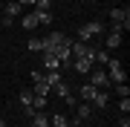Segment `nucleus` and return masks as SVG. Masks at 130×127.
<instances>
[{
    "label": "nucleus",
    "mask_w": 130,
    "mask_h": 127,
    "mask_svg": "<svg viewBox=\"0 0 130 127\" xmlns=\"http://www.w3.org/2000/svg\"><path fill=\"white\" fill-rule=\"evenodd\" d=\"M43 52H52L61 61V66H64V64L72 61V41L64 32H52L49 38H43Z\"/></svg>",
    "instance_id": "obj_1"
},
{
    "label": "nucleus",
    "mask_w": 130,
    "mask_h": 127,
    "mask_svg": "<svg viewBox=\"0 0 130 127\" xmlns=\"http://www.w3.org/2000/svg\"><path fill=\"white\" fill-rule=\"evenodd\" d=\"M93 64H95V46H90L87 55H75L72 61H70V66H72L75 72H81V75H87V72L93 69Z\"/></svg>",
    "instance_id": "obj_2"
},
{
    "label": "nucleus",
    "mask_w": 130,
    "mask_h": 127,
    "mask_svg": "<svg viewBox=\"0 0 130 127\" xmlns=\"http://www.w3.org/2000/svg\"><path fill=\"white\" fill-rule=\"evenodd\" d=\"M107 78H110V84H127V72L121 66V61H116V58L107 61Z\"/></svg>",
    "instance_id": "obj_3"
},
{
    "label": "nucleus",
    "mask_w": 130,
    "mask_h": 127,
    "mask_svg": "<svg viewBox=\"0 0 130 127\" xmlns=\"http://www.w3.org/2000/svg\"><path fill=\"white\" fill-rule=\"evenodd\" d=\"M101 32H104V23H101V20H90V23H84L78 29V41L87 43V41H93L95 35H101Z\"/></svg>",
    "instance_id": "obj_4"
},
{
    "label": "nucleus",
    "mask_w": 130,
    "mask_h": 127,
    "mask_svg": "<svg viewBox=\"0 0 130 127\" xmlns=\"http://www.w3.org/2000/svg\"><path fill=\"white\" fill-rule=\"evenodd\" d=\"M110 17H113V26H119V29H130V9L124 6V9H113L110 12Z\"/></svg>",
    "instance_id": "obj_5"
},
{
    "label": "nucleus",
    "mask_w": 130,
    "mask_h": 127,
    "mask_svg": "<svg viewBox=\"0 0 130 127\" xmlns=\"http://www.w3.org/2000/svg\"><path fill=\"white\" fill-rule=\"evenodd\" d=\"M90 84L107 89V87H110V78H107V72H104V69H90Z\"/></svg>",
    "instance_id": "obj_6"
},
{
    "label": "nucleus",
    "mask_w": 130,
    "mask_h": 127,
    "mask_svg": "<svg viewBox=\"0 0 130 127\" xmlns=\"http://www.w3.org/2000/svg\"><path fill=\"white\" fill-rule=\"evenodd\" d=\"M20 9H23V6H20L18 0H9V3H6V17H3V23H6V26H12V20L20 14Z\"/></svg>",
    "instance_id": "obj_7"
},
{
    "label": "nucleus",
    "mask_w": 130,
    "mask_h": 127,
    "mask_svg": "<svg viewBox=\"0 0 130 127\" xmlns=\"http://www.w3.org/2000/svg\"><path fill=\"white\" fill-rule=\"evenodd\" d=\"M29 118H32V124H29V127H52V124H49V116L43 113V110H35Z\"/></svg>",
    "instance_id": "obj_8"
},
{
    "label": "nucleus",
    "mask_w": 130,
    "mask_h": 127,
    "mask_svg": "<svg viewBox=\"0 0 130 127\" xmlns=\"http://www.w3.org/2000/svg\"><path fill=\"white\" fill-rule=\"evenodd\" d=\"M75 107H78V110H75V121H72V124L78 127V124L84 121V118H90V113H93V107H90L87 101H84V104H75Z\"/></svg>",
    "instance_id": "obj_9"
},
{
    "label": "nucleus",
    "mask_w": 130,
    "mask_h": 127,
    "mask_svg": "<svg viewBox=\"0 0 130 127\" xmlns=\"http://www.w3.org/2000/svg\"><path fill=\"white\" fill-rule=\"evenodd\" d=\"M55 93H58V95H61V98H64L67 104H70V107H75V104H78V101H75V95L70 93V87H67V84H64V81H61V84L55 87Z\"/></svg>",
    "instance_id": "obj_10"
},
{
    "label": "nucleus",
    "mask_w": 130,
    "mask_h": 127,
    "mask_svg": "<svg viewBox=\"0 0 130 127\" xmlns=\"http://www.w3.org/2000/svg\"><path fill=\"white\" fill-rule=\"evenodd\" d=\"M32 98H35V93H32V89H20V104H23L26 116H32V113H35V110H32Z\"/></svg>",
    "instance_id": "obj_11"
},
{
    "label": "nucleus",
    "mask_w": 130,
    "mask_h": 127,
    "mask_svg": "<svg viewBox=\"0 0 130 127\" xmlns=\"http://www.w3.org/2000/svg\"><path fill=\"white\" fill-rule=\"evenodd\" d=\"M119 46H121V29L113 26V32L107 35V49H119Z\"/></svg>",
    "instance_id": "obj_12"
},
{
    "label": "nucleus",
    "mask_w": 130,
    "mask_h": 127,
    "mask_svg": "<svg viewBox=\"0 0 130 127\" xmlns=\"http://www.w3.org/2000/svg\"><path fill=\"white\" fill-rule=\"evenodd\" d=\"M43 69H61V61H58V58L55 55H52V52H43Z\"/></svg>",
    "instance_id": "obj_13"
},
{
    "label": "nucleus",
    "mask_w": 130,
    "mask_h": 127,
    "mask_svg": "<svg viewBox=\"0 0 130 127\" xmlns=\"http://www.w3.org/2000/svg\"><path fill=\"white\" fill-rule=\"evenodd\" d=\"M43 81H46L49 87H58L61 81H64V78H61V69H49V72H43Z\"/></svg>",
    "instance_id": "obj_14"
},
{
    "label": "nucleus",
    "mask_w": 130,
    "mask_h": 127,
    "mask_svg": "<svg viewBox=\"0 0 130 127\" xmlns=\"http://www.w3.org/2000/svg\"><path fill=\"white\" fill-rule=\"evenodd\" d=\"M90 107H98V110H101V107H107V93H104V89H98V93L93 95V101H90Z\"/></svg>",
    "instance_id": "obj_15"
},
{
    "label": "nucleus",
    "mask_w": 130,
    "mask_h": 127,
    "mask_svg": "<svg viewBox=\"0 0 130 127\" xmlns=\"http://www.w3.org/2000/svg\"><path fill=\"white\" fill-rule=\"evenodd\" d=\"M49 124H52V127H72V124H70V118H67V116H61V113L49 116Z\"/></svg>",
    "instance_id": "obj_16"
},
{
    "label": "nucleus",
    "mask_w": 130,
    "mask_h": 127,
    "mask_svg": "<svg viewBox=\"0 0 130 127\" xmlns=\"http://www.w3.org/2000/svg\"><path fill=\"white\" fill-rule=\"evenodd\" d=\"M95 93H98V87H93V84H84V87H81V98L87 101V104L93 101V95H95Z\"/></svg>",
    "instance_id": "obj_17"
},
{
    "label": "nucleus",
    "mask_w": 130,
    "mask_h": 127,
    "mask_svg": "<svg viewBox=\"0 0 130 127\" xmlns=\"http://www.w3.org/2000/svg\"><path fill=\"white\" fill-rule=\"evenodd\" d=\"M20 23H23V29H29V32H32L35 26H41V23H38V14H35V12H32V14H26V17L20 20Z\"/></svg>",
    "instance_id": "obj_18"
},
{
    "label": "nucleus",
    "mask_w": 130,
    "mask_h": 127,
    "mask_svg": "<svg viewBox=\"0 0 130 127\" xmlns=\"http://www.w3.org/2000/svg\"><path fill=\"white\" fill-rule=\"evenodd\" d=\"M35 14H38V23H52V12L49 9H35Z\"/></svg>",
    "instance_id": "obj_19"
},
{
    "label": "nucleus",
    "mask_w": 130,
    "mask_h": 127,
    "mask_svg": "<svg viewBox=\"0 0 130 127\" xmlns=\"http://www.w3.org/2000/svg\"><path fill=\"white\" fill-rule=\"evenodd\" d=\"M46 107V95H35L32 98V110H43Z\"/></svg>",
    "instance_id": "obj_20"
},
{
    "label": "nucleus",
    "mask_w": 130,
    "mask_h": 127,
    "mask_svg": "<svg viewBox=\"0 0 130 127\" xmlns=\"http://www.w3.org/2000/svg\"><path fill=\"white\" fill-rule=\"evenodd\" d=\"M95 61L98 64H107V61H110V52H107V49H95Z\"/></svg>",
    "instance_id": "obj_21"
},
{
    "label": "nucleus",
    "mask_w": 130,
    "mask_h": 127,
    "mask_svg": "<svg viewBox=\"0 0 130 127\" xmlns=\"http://www.w3.org/2000/svg\"><path fill=\"white\" fill-rule=\"evenodd\" d=\"M29 52H43V38L41 41H29Z\"/></svg>",
    "instance_id": "obj_22"
},
{
    "label": "nucleus",
    "mask_w": 130,
    "mask_h": 127,
    "mask_svg": "<svg viewBox=\"0 0 130 127\" xmlns=\"http://www.w3.org/2000/svg\"><path fill=\"white\" fill-rule=\"evenodd\" d=\"M116 93L121 95V98H130V87L127 84H116Z\"/></svg>",
    "instance_id": "obj_23"
},
{
    "label": "nucleus",
    "mask_w": 130,
    "mask_h": 127,
    "mask_svg": "<svg viewBox=\"0 0 130 127\" xmlns=\"http://www.w3.org/2000/svg\"><path fill=\"white\" fill-rule=\"evenodd\" d=\"M119 110L127 116V113H130V98H121V101H119Z\"/></svg>",
    "instance_id": "obj_24"
},
{
    "label": "nucleus",
    "mask_w": 130,
    "mask_h": 127,
    "mask_svg": "<svg viewBox=\"0 0 130 127\" xmlns=\"http://www.w3.org/2000/svg\"><path fill=\"white\" fill-rule=\"evenodd\" d=\"M52 0H35V9H49Z\"/></svg>",
    "instance_id": "obj_25"
},
{
    "label": "nucleus",
    "mask_w": 130,
    "mask_h": 127,
    "mask_svg": "<svg viewBox=\"0 0 130 127\" xmlns=\"http://www.w3.org/2000/svg\"><path fill=\"white\" fill-rule=\"evenodd\" d=\"M119 124H121V127H130V118H127V116H121V121H119Z\"/></svg>",
    "instance_id": "obj_26"
},
{
    "label": "nucleus",
    "mask_w": 130,
    "mask_h": 127,
    "mask_svg": "<svg viewBox=\"0 0 130 127\" xmlns=\"http://www.w3.org/2000/svg\"><path fill=\"white\" fill-rule=\"evenodd\" d=\"M20 6H35V0H18Z\"/></svg>",
    "instance_id": "obj_27"
},
{
    "label": "nucleus",
    "mask_w": 130,
    "mask_h": 127,
    "mask_svg": "<svg viewBox=\"0 0 130 127\" xmlns=\"http://www.w3.org/2000/svg\"><path fill=\"white\" fill-rule=\"evenodd\" d=\"M0 127H6V121H3V118H0Z\"/></svg>",
    "instance_id": "obj_28"
}]
</instances>
